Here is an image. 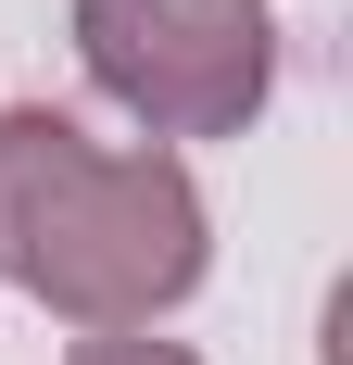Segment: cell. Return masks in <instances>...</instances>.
Instances as JSON below:
<instances>
[{"mask_svg": "<svg viewBox=\"0 0 353 365\" xmlns=\"http://www.w3.org/2000/svg\"><path fill=\"white\" fill-rule=\"evenodd\" d=\"M64 365H202V353H189V340H151V328H89Z\"/></svg>", "mask_w": 353, "mask_h": 365, "instance_id": "cell-3", "label": "cell"}, {"mask_svg": "<svg viewBox=\"0 0 353 365\" xmlns=\"http://www.w3.org/2000/svg\"><path fill=\"white\" fill-rule=\"evenodd\" d=\"M214 227L164 139L101 151L76 113L13 101L0 113V277L51 302L64 328H151L202 290Z\"/></svg>", "mask_w": 353, "mask_h": 365, "instance_id": "cell-1", "label": "cell"}, {"mask_svg": "<svg viewBox=\"0 0 353 365\" xmlns=\"http://www.w3.org/2000/svg\"><path fill=\"white\" fill-rule=\"evenodd\" d=\"M76 63L151 139H240L278 101L265 0H76Z\"/></svg>", "mask_w": 353, "mask_h": 365, "instance_id": "cell-2", "label": "cell"}]
</instances>
